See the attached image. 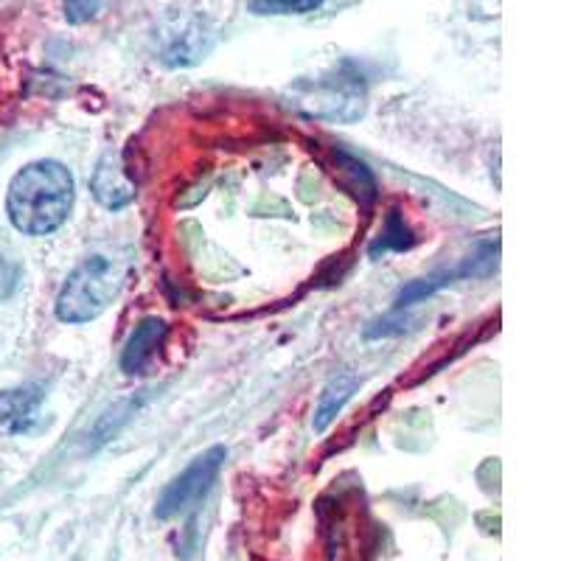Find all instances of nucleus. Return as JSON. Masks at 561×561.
I'll return each instance as SVG.
<instances>
[{
  "label": "nucleus",
  "instance_id": "obj_6",
  "mask_svg": "<svg viewBox=\"0 0 561 561\" xmlns=\"http://www.w3.org/2000/svg\"><path fill=\"white\" fill-rule=\"evenodd\" d=\"M43 421V390L26 385V388L0 390V435L18 438L28 435Z\"/></svg>",
  "mask_w": 561,
  "mask_h": 561
},
{
  "label": "nucleus",
  "instance_id": "obj_8",
  "mask_svg": "<svg viewBox=\"0 0 561 561\" xmlns=\"http://www.w3.org/2000/svg\"><path fill=\"white\" fill-rule=\"evenodd\" d=\"M208 32L199 20H185L172 32L163 34V62L194 65L208 51Z\"/></svg>",
  "mask_w": 561,
  "mask_h": 561
},
{
  "label": "nucleus",
  "instance_id": "obj_11",
  "mask_svg": "<svg viewBox=\"0 0 561 561\" xmlns=\"http://www.w3.org/2000/svg\"><path fill=\"white\" fill-rule=\"evenodd\" d=\"M323 3L325 0H250V12L262 18H284V14H309Z\"/></svg>",
  "mask_w": 561,
  "mask_h": 561
},
{
  "label": "nucleus",
  "instance_id": "obj_12",
  "mask_svg": "<svg viewBox=\"0 0 561 561\" xmlns=\"http://www.w3.org/2000/svg\"><path fill=\"white\" fill-rule=\"evenodd\" d=\"M102 12V0H65V20L73 26H82Z\"/></svg>",
  "mask_w": 561,
  "mask_h": 561
},
{
  "label": "nucleus",
  "instance_id": "obj_1",
  "mask_svg": "<svg viewBox=\"0 0 561 561\" xmlns=\"http://www.w3.org/2000/svg\"><path fill=\"white\" fill-rule=\"evenodd\" d=\"M73 208V174L59 160H34L9 183L7 214L26 237H48Z\"/></svg>",
  "mask_w": 561,
  "mask_h": 561
},
{
  "label": "nucleus",
  "instance_id": "obj_3",
  "mask_svg": "<svg viewBox=\"0 0 561 561\" xmlns=\"http://www.w3.org/2000/svg\"><path fill=\"white\" fill-rule=\"evenodd\" d=\"M365 99H368V90H365L363 77L343 68L329 70L323 77L300 79L293 88L295 107L318 122H357L365 113Z\"/></svg>",
  "mask_w": 561,
  "mask_h": 561
},
{
  "label": "nucleus",
  "instance_id": "obj_5",
  "mask_svg": "<svg viewBox=\"0 0 561 561\" xmlns=\"http://www.w3.org/2000/svg\"><path fill=\"white\" fill-rule=\"evenodd\" d=\"M169 337L167 320L144 318L129 334L127 345L122 351V370L127 377H147L152 374L158 354Z\"/></svg>",
  "mask_w": 561,
  "mask_h": 561
},
{
  "label": "nucleus",
  "instance_id": "obj_2",
  "mask_svg": "<svg viewBox=\"0 0 561 561\" xmlns=\"http://www.w3.org/2000/svg\"><path fill=\"white\" fill-rule=\"evenodd\" d=\"M124 264L110 255H90L79 264L57 295V318L62 323H90L102 318L124 287Z\"/></svg>",
  "mask_w": 561,
  "mask_h": 561
},
{
  "label": "nucleus",
  "instance_id": "obj_9",
  "mask_svg": "<svg viewBox=\"0 0 561 561\" xmlns=\"http://www.w3.org/2000/svg\"><path fill=\"white\" fill-rule=\"evenodd\" d=\"M354 390H357V377H354L351 370H340V374H334V377L329 379V385H325L323 393H320L318 410H314V433H325V430H329V424L337 419L340 410H343L345 402L354 396Z\"/></svg>",
  "mask_w": 561,
  "mask_h": 561
},
{
  "label": "nucleus",
  "instance_id": "obj_4",
  "mask_svg": "<svg viewBox=\"0 0 561 561\" xmlns=\"http://www.w3.org/2000/svg\"><path fill=\"white\" fill-rule=\"evenodd\" d=\"M225 458H228V449L210 447L208 453H203L199 458H194L192 463L185 466L183 472H180L158 497V505H154L158 519L180 517V514H185L192 505H197L199 500L208 494L210 485L217 483Z\"/></svg>",
  "mask_w": 561,
  "mask_h": 561
},
{
  "label": "nucleus",
  "instance_id": "obj_7",
  "mask_svg": "<svg viewBox=\"0 0 561 561\" xmlns=\"http://www.w3.org/2000/svg\"><path fill=\"white\" fill-rule=\"evenodd\" d=\"M90 192L107 210H122L129 203H135V183L129 178L127 167L118 152H104L102 160L93 169L90 178Z\"/></svg>",
  "mask_w": 561,
  "mask_h": 561
},
{
  "label": "nucleus",
  "instance_id": "obj_10",
  "mask_svg": "<svg viewBox=\"0 0 561 561\" xmlns=\"http://www.w3.org/2000/svg\"><path fill=\"white\" fill-rule=\"evenodd\" d=\"M415 244L413 233L410 228L404 225V219L399 217V210H390L388 214V222H385V230L379 233V239L370 244V255H379V253H388V250H410Z\"/></svg>",
  "mask_w": 561,
  "mask_h": 561
}]
</instances>
